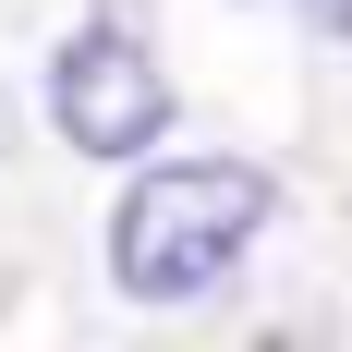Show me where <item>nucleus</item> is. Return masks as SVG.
Listing matches in <instances>:
<instances>
[{
    "label": "nucleus",
    "instance_id": "7ed1b4c3",
    "mask_svg": "<svg viewBox=\"0 0 352 352\" xmlns=\"http://www.w3.org/2000/svg\"><path fill=\"white\" fill-rule=\"evenodd\" d=\"M304 25H316V36H352V0H304Z\"/></svg>",
    "mask_w": 352,
    "mask_h": 352
},
{
    "label": "nucleus",
    "instance_id": "f257e3e1",
    "mask_svg": "<svg viewBox=\"0 0 352 352\" xmlns=\"http://www.w3.org/2000/svg\"><path fill=\"white\" fill-rule=\"evenodd\" d=\"M267 219H280V182L255 158H158L109 207V280L134 304H207Z\"/></svg>",
    "mask_w": 352,
    "mask_h": 352
},
{
    "label": "nucleus",
    "instance_id": "20e7f679",
    "mask_svg": "<svg viewBox=\"0 0 352 352\" xmlns=\"http://www.w3.org/2000/svg\"><path fill=\"white\" fill-rule=\"evenodd\" d=\"M0 146H12V109H0Z\"/></svg>",
    "mask_w": 352,
    "mask_h": 352
},
{
    "label": "nucleus",
    "instance_id": "f03ea898",
    "mask_svg": "<svg viewBox=\"0 0 352 352\" xmlns=\"http://www.w3.org/2000/svg\"><path fill=\"white\" fill-rule=\"evenodd\" d=\"M49 122L85 158H158V134H170V73H158V49L122 36V25H73L49 49Z\"/></svg>",
    "mask_w": 352,
    "mask_h": 352
}]
</instances>
